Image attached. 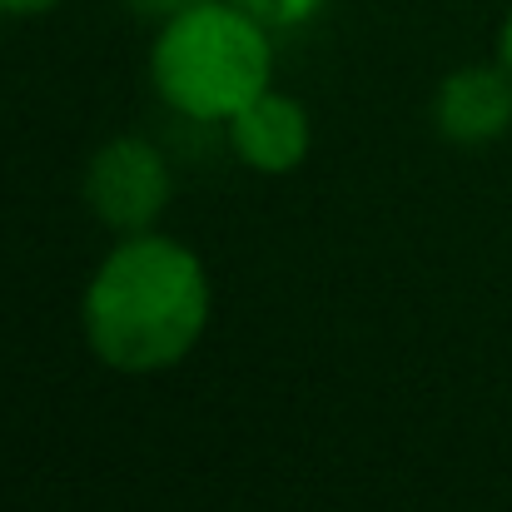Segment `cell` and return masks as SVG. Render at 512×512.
Wrapping results in <instances>:
<instances>
[{
  "label": "cell",
  "instance_id": "277c9868",
  "mask_svg": "<svg viewBox=\"0 0 512 512\" xmlns=\"http://www.w3.org/2000/svg\"><path fill=\"white\" fill-rule=\"evenodd\" d=\"M433 130L458 150H488L512 130V75L503 60H473L438 80L433 90Z\"/></svg>",
  "mask_w": 512,
  "mask_h": 512
},
{
  "label": "cell",
  "instance_id": "6da1fadb",
  "mask_svg": "<svg viewBox=\"0 0 512 512\" xmlns=\"http://www.w3.org/2000/svg\"><path fill=\"white\" fill-rule=\"evenodd\" d=\"M214 319V284L204 259L160 229L120 234L80 294L85 348L130 378L179 368Z\"/></svg>",
  "mask_w": 512,
  "mask_h": 512
},
{
  "label": "cell",
  "instance_id": "5b68a950",
  "mask_svg": "<svg viewBox=\"0 0 512 512\" xmlns=\"http://www.w3.org/2000/svg\"><path fill=\"white\" fill-rule=\"evenodd\" d=\"M229 155L254 174H294L304 170L309 150H314V115L299 95L289 90H264L259 100H249L229 125H224Z\"/></svg>",
  "mask_w": 512,
  "mask_h": 512
},
{
  "label": "cell",
  "instance_id": "52a82bcc",
  "mask_svg": "<svg viewBox=\"0 0 512 512\" xmlns=\"http://www.w3.org/2000/svg\"><path fill=\"white\" fill-rule=\"evenodd\" d=\"M65 0H0V15H10V20H30V15H50V10H60Z\"/></svg>",
  "mask_w": 512,
  "mask_h": 512
},
{
  "label": "cell",
  "instance_id": "ba28073f",
  "mask_svg": "<svg viewBox=\"0 0 512 512\" xmlns=\"http://www.w3.org/2000/svg\"><path fill=\"white\" fill-rule=\"evenodd\" d=\"M125 5H135L140 15H155V20H165V15L184 10V5H199V0H125Z\"/></svg>",
  "mask_w": 512,
  "mask_h": 512
},
{
  "label": "cell",
  "instance_id": "8992f818",
  "mask_svg": "<svg viewBox=\"0 0 512 512\" xmlns=\"http://www.w3.org/2000/svg\"><path fill=\"white\" fill-rule=\"evenodd\" d=\"M234 5H244L254 20H264L274 35L279 30H304L309 20H319L329 10V0H234Z\"/></svg>",
  "mask_w": 512,
  "mask_h": 512
},
{
  "label": "cell",
  "instance_id": "7a4b0ae2",
  "mask_svg": "<svg viewBox=\"0 0 512 512\" xmlns=\"http://www.w3.org/2000/svg\"><path fill=\"white\" fill-rule=\"evenodd\" d=\"M145 65L170 115L229 125L274 85V30L234 0H199L160 20Z\"/></svg>",
  "mask_w": 512,
  "mask_h": 512
},
{
  "label": "cell",
  "instance_id": "9c48e42d",
  "mask_svg": "<svg viewBox=\"0 0 512 512\" xmlns=\"http://www.w3.org/2000/svg\"><path fill=\"white\" fill-rule=\"evenodd\" d=\"M498 60L508 65V75H512V10H508V20H503V30H498Z\"/></svg>",
  "mask_w": 512,
  "mask_h": 512
},
{
  "label": "cell",
  "instance_id": "3957f363",
  "mask_svg": "<svg viewBox=\"0 0 512 512\" xmlns=\"http://www.w3.org/2000/svg\"><path fill=\"white\" fill-rule=\"evenodd\" d=\"M80 194H85V209L115 239L120 234H145L174 204V170L160 145H150L140 135H110L85 160Z\"/></svg>",
  "mask_w": 512,
  "mask_h": 512
}]
</instances>
